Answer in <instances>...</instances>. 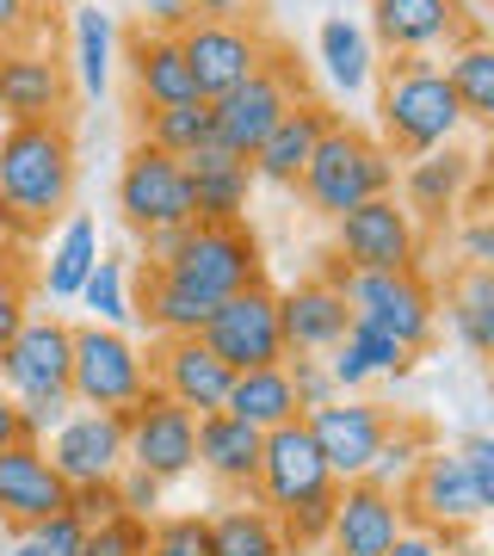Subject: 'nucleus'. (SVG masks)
Here are the masks:
<instances>
[{"instance_id":"nucleus-1","label":"nucleus","mask_w":494,"mask_h":556,"mask_svg":"<svg viewBox=\"0 0 494 556\" xmlns=\"http://www.w3.org/2000/svg\"><path fill=\"white\" fill-rule=\"evenodd\" d=\"M377 124H383L377 142L402 161L427 155V149H445V142H457L470 130L439 56H383L377 62Z\"/></svg>"},{"instance_id":"nucleus-2","label":"nucleus","mask_w":494,"mask_h":556,"mask_svg":"<svg viewBox=\"0 0 494 556\" xmlns=\"http://www.w3.org/2000/svg\"><path fill=\"white\" fill-rule=\"evenodd\" d=\"M0 199L31 229L75 199V130L68 124H7L0 130Z\"/></svg>"},{"instance_id":"nucleus-3","label":"nucleus","mask_w":494,"mask_h":556,"mask_svg":"<svg viewBox=\"0 0 494 556\" xmlns=\"http://www.w3.org/2000/svg\"><path fill=\"white\" fill-rule=\"evenodd\" d=\"M296 192L334 223L340 211H353V204H365V199L395 192V155L371 137V130L334 118V124H328V137L316 142L309 167H303V179H296Z\"/></svg>"},{"instance_id":"nucleus-4","label":"nucleus","mask_w":494,"mask_h":556,"mask_svg":"<svg viewBox=\"0 0 494 556\" xmlns=\"http://www.w3.org/2000/svg\"><path fill=\"white\" fill-rule=\"evenodd\" d=\"M179 285V291H192L217 309L223 298H236L248 285L266 278V260H259V241L248 223H192L186 241H179V254L167 266H155Z\"/></svg>"},{"instance_id":"nucleus-5","label":"nucleus","mask_w":494,"mask_h":556,"mask_svg":"<svg viewBox=\"0 0 494 556\" xmlns=\"http://www.w3.org/2000/svg\"><path fill=\"white\" fill-rule=\"evenodd\" d=\"M296 100H309V93H303V68L291 62L284 43H273L266 62H259L241 87H229V93L211 100V142L236 149V155H254L259 142H266V130H273Z\"/></svg>"},{"instance_id":"nucleus-6","label":"nucleus","mask_w":494,"mask_h":556,"mask_svg":"<svg viewBox=\"0 0 494 556\" xmlns=\"http://www.w3.org/2000/svg\"><path fill=\"white\" fill-rule=\"evenodd\" d=\"M340 298H346L353 321L390 334L395 346H408V353H427V346H433L439 298L420 273H346Z\"/></svg>"},{"instance_id":"nucleus-7","label":"nucleus","mask_w":494,"mask_h":556,"mask_svg":"<svg viewBox=\"0 0 494 556\" xmlns=\"http://www.w3.org/2000/svg\"><path fill=\"white\" fill-rule=\"evenodd\" d=\"M149 390V358L130 346L124 328H75V353H68V396L75 408H112L124 415L130 402Z\"/></svg>"},{"instance_id":"nucleus-8","label":"nucleus","mask_w":494,"mask_h":556,"mask_svg":"<svg viewBox=\"0 0 494 556\" xmlns=\"http://www.w3.org/2000/svg\"><path fill=\"white\" fill-rule=\"evenodd\" d=\"M198 340L229 365V371H259V365H284V328H278V291L259 278L236 298H223Z\"/></svg>"},{"instance_id":"nucleus-9","label":"nucleus","mask_w":494,"mask_h":556,"mask_svg":"<svg viewBox=\"0 0 494 556\" xmlns=\"http://www.w3.org/2000/svg\"><path fill=\"white\" fill-rule=\"evenodd\" d=\"M334 254L353 273H420V229L395 192L365 199L334 217Z\"/></svg>"},{"instance_id":"nucleus-10","label":"nucleus","mask_w":494,"mask_h":556,"mask_svg":"<svg viewBox=\"0 0 494 556\" xmlns=\"http://www.w3.org/2000/svg\"><path fill=\"white\" fill-rule=\"evenodd\" d=\"M395 507H402V526H415V532H470L489 519V501L476 495L470 470L457 464V452H427L415 464V477L395 489Z\"/></svg>"},{"instance_id":"nucleus-11","label":"nucleus","mask_w":494,"mask_h":556,"mask_svg":"<svg viewBox=\"0 0 494 556\" xmlns=\"http://www.w3.org/2000/svg\"><path fill=\"white\" fill-rule=\"evenodd\" d=\"M124 464L149 470L155 482H179L198 470V415L174 408L155 383L124 408Z\"/></svg>"},{"instance_id":"nucleus-12","label":"nucleus","mask_w":494,"mask_h":556,"mask_svg":"<svg viewBox=\"0 0 494 556\" xmlns=\"http://www.w3.org/2000/svg\"><path fill=\"white\" fill-rule=\"evenodd\" d=\"M266 50H273V38L254 20H192L179 31V56L192 68V87L204 105L229 87H241L266 62Z\"/></svg>"},{"instance_id":"nucleus-13","label":"nucleus","mask_w":494,"mask_h":556,"mask_svg":"<svg viewBox=\"0 0 494 556\" xmlns=\"http://www.w3.org/2000/svg\"><path fill=\"white\" fill-rule=\"evenodd\" d=\"M75 80L56 43H0V112L7 124H68Z\"/></svg>"},{"instance_id":"nucleus-14","label":"nucleus","mask_w":494,"mask_h":556,"mask_svg":"<svg viewBox=\"0 0 494 556\" xmlns=\"http://www.w3.org/2000/svg\"><path fill=\"white\" fill-rule=\"evenodd\" d=\"M118 211L124 223L149 236V229H186L192 223V186L174 155H161L149 142H137L118 167Z\"/></svg>"},{"instance_id":"nucleus-15","label":"nucleus","mask_w":494,"mask_h":556,"mask_svg":"<svg viewBox=\"0 0 494 556\" xmlns=\"http://www.w3.org/2000/svg\"><path fill=\"white\" fill-rule=\"evenodd\" d=\"M482 25L470 20L464 0H371V31L365 38L383 56H439L452 43L476 38Z\"/></svg>"},{"instance_id":"nucleus-16","label":"nucleus","mask_w":494,"mask_h":556,"mask_svg":"<svg viewBox=\"0 0 494 556\" xmlns=\"http://www.w3.org/2000/svg\"><path fill=\"white\" fill-rule=\"evenodd\" d=\"M303 427H309V439H316L321 464L334 470V482H358L365 470H371L383 433L395 427V415L371 396H334V402H321V408H309Z\"/></svg>"},{"instance_id":"nucleus-17","label":"nucleus","mask_w":494,"mask_h":556,"mask_svg":"<svg viewBox=\"0 0 494 556\" xmlns=\"http://www.w3.org/2000/svg\"><path fill=\"white\" fill-rule=\"evenodd\" d=\"M334 489H340L334 470L321 464L316 439H309V427H303V420H284V427H273V433L259 439L254 501L266 507V514H284V507H296V501L334 495Z\"/></svg>"},{"instance_id":"nucleus-18","label":"nucleus","mask_w":494,"mask_h":556,"mask_svg":"<svg viewBox=\"0 0 494 556\" xmlns=\"http://www.w3.org/2000/svg\"><path fill=\"white\" fill-rule=\"evenodd\" d=\"M43 457L56 464V477L75 482H112L124 470V415L112 408H75L56 433L43 439Z\"/></svg>"},{"instance_id":"nucleus-19","label":"nucleus","mask_w":494,"mask_h":556,"mask_svg":"<svg viewBox=\"0 0 494 556\" xmlns=\"http://www.w3.org/2000/svg\"><path fill=\"white\" fill-rule=\"evenodd\" d=\"M229 365H223L198 334L186 340H155V358H149V383L161 396L186 408V415H223V396H229Z\"/></svg>"},{"instance_id":"nucleus-20","label":"nucleus","mask_w":494,"mask_h":556,"mask_svg":"<svg viewBox=\"0 0 494 556\" xmlns=\"http://www.w3.org/2000/svg\"><path fill=\"white\" fill-rule=\"evenodd\" d=\"M68 353H75V328L56 316H31L20 334L0 346V390L7 396L68 390Z\"/></svg>"},{"instance_id":"nucleus-21","label":"nucleus","mask_w":494,"mask_h":556,"mask_svg":"<svg viewBox=\"0 0 494 556\" xmlns=\"http://www.w3.org/2000/svg\"><path fill=\"white\" fill-rule=\"evenodd\" d=\"M476 149H464V142H445V149H427V155H415L408 167H402V211L420 223H445L457 211V204L470 199L476 186Z\"/></svg>"},{"instance_id":"nucleus-22","label":"nucleus","mask_w":494,"mask_h":556,"mask_svg":"<svg viewBox=\"0 0 494 556\" xmlns=\"http://www.w3.org/2000/svg\"><path fill=\"white\" fill-rule=\"evenodd\" d=\"M408 532L395 489L377 482H340L334 489V519H328V544L334 556H390V544Z\"/></svg>"},{"instance_id":"nucleus-23","label":"nucleus","mask_w":494,"mask_h":556,"mask_svg":"<svg viewBox=\"0 0 494 556\" xmlns=\"http://www.w3.org/2000/svg\"><path fill=\"white\" fill-rule=\"evenodd\" d=\"M62 507H68V482L56 477V464L43 457V445H31V439L7 445L0 452V519L13 532H31L38 519L62 514Z\"/></svg>"},{"instance_id":"nucleus-24","label":"nucleus","mask_w":494,"mask_h":556,"mask_svg":"<svg viewBox=\"0 0 494 556\" xmlns=\"http://www.w3.org/2000/svg\"><path fill=\"white\" fill-rule=\"evenodd\" d=\"M186 186H192V223H248V199H254V167L248 155L204 142L179 161Z\"/></svg>"},{"instance_id":"nucleus-25","label":"nucleus","mask_w":494,"mask_h":556,"mask_svg":"<svg viewBox=\"0 0 494 556\" xmlns=\"http://www.w3.org/2000/svg\"><path fill=\"white\" fill-rule=\"evenodd\" d=\"M124 62H130V87H137V105L142 118L149 112H167V105H192L198 87H192V68L179 56V38L174 31H130L124 43Z\"/></svg>"},{"instance_id":"nucleus-26","label":"nucleus","mask_w":494,"mask_h":556,"mask_svg":"<svg viewBox=\"0 0 494 556\" xmlns=\"http://www.w3.org/2000/svg\"><path fill=\"white\" fill-rule=\"evenodd\" d=\"M328 124H334V105L296 100L291 112L266 130V142L248 155L254 179H266V186H296V179H303V167H309V155H316V142L328 137Z\"/></svg>"},{"instance_id":"nucleus-27","label":"nucleus","mask_w":494,"mask_h":556,"mask_svg":"<svg viewBox=\"0 0 494 556\" xmlns=\"http://www.w3.org/2000/svg\"><path fill=\"white\" fill-rule=\"evenodd\" d=\"M278 328H284V353H328L346 340L353 328V309L340 291H328L321 278H303L291 291H278Z\"/></svg>"},{"instance_id":"nucleus-28","label":"nucleus","mask_w":494,"mask_h":556,"mask_svg":"<svg viewBox=\"0 0 494 556\" xmlns=\"http://www.w3.org/2000/svg\"><path fill=\"white\" fill-rule=\"evenodd\" d=\"M259 439L248 420L236 415H198V470L236 495H254V477H259Z\"/></svg>"},{"instance_id":"nucleus-29","label":"nucleus","mask_w":494,"mask_h":556,"mask_svg":"<svg viewBox=\"0 0 494 556\" xmlns=\"http://www.w3.org/2000/svg\"><path fill=\"white\" fill-rule=\"evenodd\" d=\"M316 56H321V75H328V87H334V93H346V100L371 93V80H377V43L365 38V25H353L346 13H334V20L321 25Z\"/></svg>"},{"instance_id":"nucleus-30","label":"nucleus","mask_w":494,"mask_h":556,"mask_svg":"<svg viewBox=\"0 0 494 556\" xmlns=\"http://www.w3.org/2000/svg\"><path fill=\"white\" fill-rule=\"evenodd\" d=\"M223 415L248 420L254 433H273V427H284V420H303V415H296V396H291L284 365L236 371V378H229V396H223Z\"/></svg>"},{"instance_id":"nucleus-31","label":"nucleus","mask_w":494,"mask_h":556,"mask_svg":"<svg viewBox=\"0 0 494 556\" xmlns=\"http://www.w3.org/2000/svg\"><path fill=\"white\" fill-rule=\"evenodd\" d=\"M439 68H445V80H452L457 105H464V124L489 130V124H494V43L476 31V38L452 43Z\"/></svg>"},{"instance_id":"nucleus-32","label":"nucleus","mask_w":494,"mask_h":556,"mask_svg":"<svg viewBox=\"0 0 494 556\" xmlns=\"http://www.w3.org/2000/svg\"><path fill=\"white\" fill-rule=\"evenodd\" d=\"M204 551L211 556H291V544H284V532H278V519L266 514V507H248V501H236V507H223L217 519H204Z\"/></svg>"},{"instance_id":"nucleus-33","label":"nucleus","mask_w":494,"mask_h":556,"mask_svg":"<svg viewBox=\"0 0 494 556\" xmlns=\"http://www.w3.org/2000/svg\"><path fill=\"white\" fill-rule=\"evenodd\" d=\"M445 321L457 328V340L470 353H489L494 346V266H464L445 285Z\"/></svg>"},{"instance_id":"nucleus-34","label":"nucleus","mask_w":494,"mask_h":556,"mask_svg":"<svg viewBox=\"0 0 494 556\" xmlns=\"http://www.w3.org/2000/svg\"><path fill=\"white\" fill-rule=\"evenodd\" d=\"M99 260V229L93 217H68L62 223V236L50 241V260H43V291L56 303L80 298V285H87V273H93Z\"/></svg>"},{"instance_id":"nucleus-35","label":"nucleus","mask_w":494,"mask_h":556,"mask_svg":"<svg viewBox=\"0 0 494 556\" xmlns=\"http://www.w3.org/2000/svg\"><path fill=\"white\" fill-rule=\"evenodd\" d=\"M149 328H155V340H186L204 328V316H211V303L192 298V291H179L167 273H149L142 266V309H137Z\"/></svg>"},{"instance_id":"nucleus-36","label":"nucleus","mask_w":494,"mask_h":556,"mask_svg":"<svg viewBox=\"0 0 494 556\" xmlns=\"http://www.w3.org/2000/svg\"><path fill=\"white\" fill-rule=\"evenodd\" d=\"M142 130H149V149H161V155H174V161H186L192 149H204L211 142V105L204 100H192V105H167V112H149L142 118Z\"/></svg>"},{"instance_id":"nucleus-37","label":"nucleus","mask_w":494,"mask_h":556,"mask_svg":"<svg viewBox=\"0 0 494 556\" xmlns=\"http://www.w3.org/2000/svg\"><path fill=\"white\" fill-rule=\"evenodd\" d=\"M433 452V433L427 427H415V420H395L390 433H383V445H377L371 470L358 482H377V489H402V482L415 477V464Z\"/></svg>"},{"instance_id":"nucleus-38","label":"nucleus","mask_w":494,"mask_h":556,"mask_svg":"<svg viewBox=\"0 0 494 556\" xmlns=\"http://www.w3.org/2000/svg\"><path fill=\"white\" fill-rule=\"evenodd\" d=\"M75 80L80 93H105L112 80V20L99 7H75Z\"/></svg>"},{"instance_id":"nucleus-39","label":"nucleus","mask_w":494,"mask_h":556,"mask_svg":"<svg viewBox=\"0 0 494 556\" xmlns=\"http://www.w3.org/2000/svg\"><path fill=\"white\" fill-rule=\"evenodd\" d=\"M80 303L93 309L99 328H124V321L137 316V303H130V285H124V260L99 254L93 273H87V285H80Z\"/></svg>"},{"instance_id":"nucleus-40","label":"nucleus","mask_w":494,"mask_h":556,"mask_svg":"<svg viewBox=\"0 0 494 556\" xmlns=\"http://www.w3.org/2000/svg\"><path fill=\"white\" fill-rule=\"evenodd\" d=\"M0 43H56L50 0H0Z\"/></svg>"},{"instance_id":"nucleus-41","label":"nucleus","mask_w":494,"mask_h":556,"mask_svg":"<svg viewBox=\"0 0 494 556\" xmlns=\"http://www.w3.org/2000/svg\"><path fill=\"white\" fill-rule=\"evenodd\" d=\"M346 340H353V353L365 358V371H371V378H408V371H415V353H408V346H395L390 334L365 328V321H353Z\"/></svg>"},{"instance_id":"nucleus-42","label":"nucleus","mask_w":494,"mask_h":556,"mask_svg":"<svg viewBox=\"0 0 494 556\" xmlns=\"http://www.w3.org/2000/svg\"><path fill=\"white\" fill-rule=\"evenodd\" d=\"M31 298H38V285H31V273H25V260L0 266V346H7L25 321L38 316V309H31Z\"/></svg>"},{"instance_id":"nucleus-43","label":"nucleus","mask_w":494,"mask_h":556,"mask_svg":"<svg viewBox=\"0 0 494 556\" xmlns=\"http://www.w3.org/2000/svg\"><path fill=\"white\" fill-rule=\"evenodd\" d=\"M13 408H20V439L43 445L62 420L75 415V396H68V390H43V396H13Z\"/></svg>"},{"instance_id":"nucleus-44","label":"nucleus","mask_w":494,"mask_h":556,"mask_svg":"<svg viewBox=\"0 0 494 556\" xmlns=\"http://www.w3.org/2000/svg\"><path fill=\"white\" fill-rule=\"evenodd\" d=\"M149 551V519H105V526H93L87 532V544H80V556H142Z\"/></svg>"},{"instance_id":"nucleus-45","label":"nucleus","mask_w":494,"mask_h":556,"mask_svg":"<svg viewBox=\"0 0 494 556\" xmlns=\"http://www.w3.org/2000/svg\"><path fill=\"white\" fill-rule=\"evenodd\" d=\"M142 556H211L204 551V519L179 514V519H149V551Z\"/></svg>"},{"instance_id":"nucleus-46","label":"nucleus","mask_w":494,"mask_h":556,"mask_svg":"<svg viewBox=\"0 0 494 556\" xmlns=\"http://www.w3.org/2000/svg\"><path fill=\"white\" fill-rule=\"evenodd\" d=\"M284 378H291V396H296V415H309L321 402H334V383H328V365L316 353H284Z\"/></svg>"},{"instance_id":"nucleus-47","label":"nucleus","mask_w":494,"mask_h":556,"mask_svg":"<svg viewBox=\"0 0 494 556\" xmlns=\"http://www.w3.org/2000/svg\"><path fill=\"white\" fill-rule=\"evenodd\" d=\"M278 519V532H284V544H328V519H334V495H316V501H296V507H284Z\"/></svg>"},{"instance_id":"nucleus-48","label":"nucleus","mask_w":494,"mask_h":556,"mask_svg":"<svg viewBox=\"0 0 494 556\" xmlns=\"http://www.w3.org/2000/svg\"><path fill=\"white\" fill-rule=\"evenodd\" d=\"M112 489H118V507L130 519H155L161 514V489H167V482H155L149 470H137V464H124L118 477H112Z\"/></svg>"},{"instance_id":"nucleus-49","label":"nucleus","mask_w":494,"mask_h":556,"mask_svg":"<svg viewBox=\"0 0 494 556\" xmlns=\"http://www.w3.org/2000/svg\"><path fill=\"white\" fill-rule=\"evenodd\" d=\"M31 544H38L43 556H80V544H87V526H80L75 514H68V507H62V514H50V519H38V526H31Z\"/></svg>"},{"instance_id":"nucleus-50","label":"nucleus","mask_w":494,"mask_h":556,"mask_svg":"<svg viewBox=\"0 0 494 556\" xmlns=\"http://www.w3.org/2000/svg\"><path fill=\"white\" fill-rule=\"evenodd\" d=\"M68 514H75L80 526L93 532V526H105V519L124 514V507H118V489H112V482H75V489H68Z\"/></svg>"},{"instance_id":"nucleus-51","label":"nucleus","mask_w":494,"mask_h":556,"mask_svg":"<svg viewBox=\"0 0 494 556\" xmlns=\"http://www.w3.org/2000/svg\"><path fill=\"white\" fill-rule=\"evenodd\" d=\"M457 464L470 470V482H476V495L494 507V439L489 433H470L464 445H457Z\"/></svg>"},{"instance_id":"nucleus-52","label":"nucleus","mask_w":494,"mask_h":556,"mask_svg":"<svg viewBox=\"0 0 494 556\" xmlns=\"http://www.w3.org/2000/svg\"><path fill=\"white\" fill-rule=\"evenodd\" d=\"M457 248H464V266H494V223H489V211H470Z\"/></svg>"},{"instance_id":"nucleus-53","label":"nucleus","mask_w":494,"mask_h":556,"mask_svg":"<svg viewBox=\"0 0 494 556\" xmlns=\"http://www.w3.org/2000/svg\"><path fill=\"white\" fill-rule=\"evenodd\" d=\"M198 13H192V0H142V31H186Z\"/></svg>"},{"instance_id":"nucleus-54","label":"nucleus","mask_w":494,"mask_h":556,"mask_svg":"<svg viewBox=\"0 0 494 556\" xmlns=\"http://www.w3.org/2000/svg\"><path fill=\"white\" fill-rule=\"evenodd\" d=\"M186 229H192V223H186ZM186 229H149V236H142V254H149V273H155V266H167V260L179 254V241H186Z\"/></svg>"},{"instance_id":"nucleus-55","label":"nucleus","mask_w":494,"mask_h":556,"mask_svg":"<svg viewBox=\"0 0 494 556\" xmlns=\"http://www.w3.org/2000/svg\"><path fill=\"white\" fill-rule=\"evenodd\" d=\"M198 20H254L259 0H192Z\"/></svg>"},{"instance_id":"nucleus-56","label":"nucleus","mask_w":494,"mask_h":556,"mask_svg":"<svg viewBox=\"0 0 494 556\" xmlns=\"http://www.w3.org/2000/svg\"><path fill=\"white\" fill-rule=\"evenodd\" d=\"M31 236H38V229H31V223H25L20 211H13V204L0 199V241H7V248H25Z\"/></svg>"},{"instance_id":"nucleus-57","label":"nucleus","mask_w":494,"mask_h":556,"mask_svg":"<svg viewBox=\"0 0 494 556\" xmlns=\"http://www.w3.org/2000/svg\"><path fill=\"white\" fill-rule=\"evenodd\" d=\"M390 556H445V544H439L433 532H402L390 544Z\"/></svg>"},{"instance_id":"nucleus-58","label":"nucleus","mask_w":494,"mask_h":556,"mask_svg":"<svg viewBox=\"0 0 494 556\" xmlns=\"http://www.w3.org/2000/svg\"><path fill=\"white\" fill-rule=\"evenodd\" d=\"M7 445H20V408H13V396L0 390V452Z\"/></svg>"},{"instance_id":"nucleus-59","label":"nucleus","mask_w":494,"mask_h":556,"mask_svg":"<svg viewBox=\"0 0 494 556\" xmlns=\"http://www.w3.org/2000/svg\"><path fill=\"white\" fill-rule=\"evenodd\" d=\"M7 556H43V551H38V544H31V538H25V532H20V544H13V551H7Z\"/></svg>"},{"instance_id":"nucleus-60","label":"nucleus","mask_w":494,"mask_h":556,"mask_svg":"<svg viewBox=\"0 0 494 556\" xmlns=\"http://www.w3.org/2000/svg\"><path fill=\"white\" fill-rule=\"evenodd\" d=\"M13 260H20V254H13V248H7V241H0V266H13Z\"/></svg>"}]
</instances>
